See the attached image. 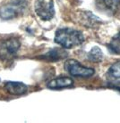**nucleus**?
<instances>
[{
	"instance_id": "nucleus-7",
	"label": "nucleus",
	"mask_w": 120,
	"mask_h": 123,
	"mask_svg": "<svg viewBox=\"0 0 120 123\" xmlns=\"http://www.w3.org/2000/svg\"><path fill=\"white\" fill-rule=\"evenodd\" d=\"M4 88L7 93L13 95H22L27 92L28 86L22 82L8 81L6 82Z\"/></svg>"
},
{
	"instance_id": "nucleus-3",
	"label": "nucleus",
	"mask_w": 120,
	"mask_h": 123,
	"mask_svg": "<svg viewBox=\"0 0 120 123\" xmlns=\"http://www.w3.org/2000/svg\"><path fill=\"white\" fill-rule=\"evenodd\" d=\"M20 47V42L16 38H9L0 44V59L9 61L16 55Z\"/></svg>"
},
{
	"instance_id": "nucleus-4",
	"label": "nucleus",
	"mask_w": 120,
	"mask_h": 123,
	"mask_svg": "<svg viewBox=\"0 0 120 123\" xmlns=\"http://www.w3.org/2000/svg\"><path fill=\"white\" fill-rule=\"evenodd\" d=\"M35 12L41 20L50 21L55 14L53 0H37L35 3Z\"/></svg>"
},
{
	"instance_id": "nucleus-12",
	"label": "nucleus",
	"mask_w": 120,
	"mask_h": 123,
	"mask_svg": "<svg viewBox=\"0 0 120 123\" xmlns=\"http://www.w3.org/2000/svg\"><path fill=\"white\" fill-rule=\"evenodd\" d=\"M108 74L114 79H120V61L116 62L111 65L108 70Z\"/></svg>"
},
{
	"instance_id": "nucleus-5",
	"label": "nucleus",
	"mask_w": 120,
	"mask_h": 123,
	"mask_svg": "<svg viewBox=\"0 0 120 123\" xmlns=\"http://www.w3.org/2000/svg\"><path fill=\"white\" fill-rule=\"evenodd\" d=\"M96 8L108 15H115L120 11V0H96Z\"/></svg>"
},
{
	"instance_id": "nucleus-8",
	"label": "nucleus",
	"mask_w": 120,
	"mask_h": 123,
	"mask_svg": "<svg viewBox=\"0 0 120 123\" xmlns=\"http://www.w3.org/2000/svg\"><path fill=\"white\" fill-rule=\"evenodd\" d=\"M74 85V80L71 78L61 77L50 80L47 84V87L49 89H61L65 87H70Z\"/></svg>"
},
{
	"instance_id": "nucleus-11",
	"label": "nucleus",
	"mask_w": 120,
	"mask_h": 123,
	"mask_svg": "<svg viewBox=\"0 0 120 123\" xmlns=\"http://www.w3.org/2000/svg\"><path fill=\"white\" fill-rule=\"evenodd\" d=\"M108 48L112 53L120 55V32L112 37L108 44Z\"/></svg>"
},
{
	"instance_id": "nucleus-10",
	"label": "nucleus",
	"mask_w": 120,
	"mask_h": 123,
	"mask_svg": "<svg viewBox=\"0 0 120 123\" xmlns=\"http://www.w3.org/2000/svg\"><path fill=\"white\" fill-rule=\"evenodd\" d=\"M88 59L93 62H99L103 59V54L99 47L94 46L88 54Z\"/></svg>"
},
{
	"instance_id": "nucleus-13",
	"label": "nucleus",
	"mask_w": 120,
	"mask_h": 123,
	"mask_svg": "<svg viewBox=\"0 0 120 123\" xmlns=\"http://www.w3.org/2000/svg\"><path fill=\"white\" fill-rule=\"evenodd\" d=\"M109 84V86L112 87V88H116V89L119 90L120 91V82H110Z\"/></svg>"
},
{
	"instance_id": "nucleus-1",
	"label": "nucleus",
	"mask_w": 120,
	"mask_h": 123,
	"mask_svg": "<svg viewBox=\"0 0 120 123\" xmlns=\"http://www.w3.org/2000/svg\"><path fill=\"white\" fill-rule=\"evenodd\" d=\"M82 32L72 28H61L56 31L55 42L60 45L64 48H73L74 46H80L83 43Z\"/></svg>"
},
{
	"instance_id": "nucleus-9",
	"label": "nucleus",
	"mask_w": 120,
	"mask_h": 123,
	"mask_svg": "<svg viewBox=\"0 0 120 123\" xmlns=\"http://www.w3.org/2000/svg\"><path fill=\"white\" fill-rule=\"evenodd\" d=\"M67 56V52L63 48H54L44 55L42 58L48 61H58L65 58Z\"/></svg>"
},
{
	"instance_id": "nucleus-6",
	"label": "nucleus",
	"mask_w": 120,
	"mask_h": 123,
	"mask_svg": "<svg viewBox=\"0 0 120 123\" xmlns=\"http://www.w3.org/2000/svg\"><path fill=\"white\" fill-rule=\"evenodd\" d=\"M22 5L21 3L9 4L0 8V17L4 20H9L16 17L22 11Z\"/></svg>"
},
{
	"instance_id": "nucleus-2",
	"label": "nucleus",
	"mask_w": 120,
	"mask_h": 123,
	"mask_svg": "<svg viewBox=\"0 0 120 123\" xmlns=\"http://www.w3.org/2000/svg\"><path fill=\"white\" fill-rule=\"evenodd\" d=\"M65 69L68 73L74 77L90 78L95 73L93 69L83 66L74 59H69L65 62Z\"/></svg>"
}]
</instances>
